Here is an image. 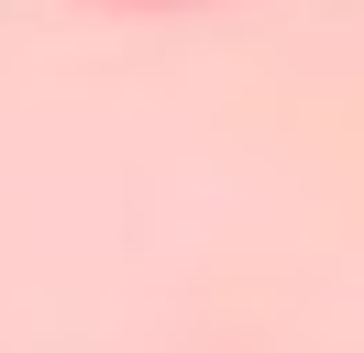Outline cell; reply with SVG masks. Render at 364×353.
Here are the masks:
<instances>
[{"label": "cell", "mask_w": 364, "mask_h": 353, "mask_svg": "<svg viewBox=\"0 0 364 353\" xmlns=\"http://www.w3.org/2000/svg\"><path fill=\"white\" fill-rule=\"evenodd\" d=\"M100 11H199V0H100Z\"/></svg>", "instance_id": "cell-1"}]
</instances>
